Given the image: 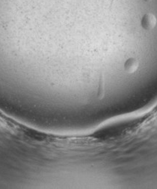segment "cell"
Instances as JSON below:
<instances>
[{
    "instance_id": "1",
    "label": "cell",
    "mask_w": 157,
    "mask_h": 189,
    "mask_svg": "<svg viewBox=\"0 0 157 189\" xmlns=\"http://www.w3.org/2000/svg\"><path fill=\"white\" fill-rule=\"evenodd\" d=\"M156 23V19L155 17L152 14H147L143 18L142 25L145 29H152Z\"/></svg>"
},
{
    "instance_id": "2",
    "label": "cell",
    "mask_w": 157,
    "mask_h": 189,
    "mask_svg": "<svg viewBox=\"0 0 157 189\" xmlns=\"http://www.w3.org/2000/svg\"><path fill=\"white\" fill-rule=\"evenodd\" d=\"M126 69L129 71H134L138 67V62L136 60H130L127 62V65L126 66Z\"/></svg>"
}]
</instances>
